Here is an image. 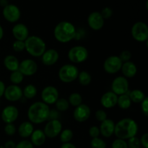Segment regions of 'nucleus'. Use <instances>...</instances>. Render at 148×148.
Instances as JSON below:
<instances>
[{
	"mask_svg": "<svg viewBox=\"0 0 148 148\" xmlns=\"http://www.w3.org/2000/svg\"><path fill=\"white\" fill-rule=\"evenodd\" d=\"M138 132L137 121L131 118H124L115 124L114 134L117 139L126 140L135 137Z\"/></svg>",
	"mask_w": 148,
	"mask_h": 148,
	"instance_id": "obj_1",
	"label": "nucleus"
},
{
	"mask_svg": "<svg viewBox=\"0 0 148 148\" xmlns=\"http://www.w3.org/2000/svg\"><path fill=\"white\" fill-rule=\"evenodd\" d=\"M50 108L42 101H36L27 110V118L32 124H40L49 120Z\"/></svg>",
	"mask_w": 148,
	"mask_h": 148,
	"instance_id": "obj_2",
	"label": "nucleus"
},
{
	"mask_svg": "<svg viewBox=\"0 0 148 148\" xmlns=\"http://www.w3.org/2000/svg\"><path fill=\"white\" fill-rule=\"evenodd\" d=\"M53 36L59 43H69L76 36V28L70 22L62 21L55 26Z\"/></svg>",
	"mask_w": 148,
	"mask_h": 148,
	"instance_id": "obj_3",
	"label": "nucleus"
},
{
	"mask_svg": "<svg viewBox=\"0 0 148 148\" xmlns=\"http://www.w3.org/2000/svg\"><path fill=\"white\" fill-rule=\"evenodd\" d=\"M25 50L34 57H40L46 50V44L41 38L37 36H30L25 40Z\"/></svg>",
	"mask_w": 148,
	"mask_h": 148,
	"instance_id": "obj_4",
	"label": "nucleus"
},
{
	"mask_svg": "<svg viewBox=\"0 0 148 148\" xmlns=\"http://www.w3.org/2000/svg\"><path fill=\"white\" fill-rule=\"evenodd\" d=\"M79 72V69L75 65L66 64L59 69L58 76L64 83H71L77 79Z\"/></svg>",
	"mask_w": 148,
	"mask_h": 148,
	"instance_id": "obj_5",
	"label": "nucleus"
},
{
	"mask_svg": "<svg viewBox=\"0 0 148 148\" xmlns=\"http://www.w3.org/2000/svg\"><path fill=\"white\" fill-rule=\"evenodd\" d=\"M88 51L83 46H75L68 51L67 56L69 61L74 64H79L85 62L88 57Z\"/></svg>",
	"mask_w": 148,
	"mask_h": 148,
	"instance_id": "obj_6",
	"label": "nucleus"
},
{
	"mask_svg": "<svg viewBox=\"0 0 148 148\" xmlns=\"http://www.w3.org/2000/svg\"><path fill=\"white\" fill-rule=\"evenodd\" d=\"M132 36L137 42H147L148 26L142 21L137 22L132 27Z\"/></svg>",
	"mask_w": 148,
	"mask_h": 148,
	"instance_id": "obj_7",
	"label": "nucleus"
},
{
	"mask_svg": "<svg viewBox=\"0 0 148 148\" xmlns=\"http://www.w3.org/2000/svg\"><path fill=\"white\" fill-rule=\"evenodd\" d=\"M40 97H41L42 102L46 103V105L49 106L55 104L56 101L59 98V91L56 87L49 85L43 88L40 94Z\"/></svg>",
	"mask_w": 148,
	"mask_h": 148,
	"instance_id": "obj_8",
	"label": "nucleus"
},
{
	"mask_svg": "<svg viewBox=\"0 0 148 148\" xmlns=\"http://www.w3.org/2000/svg\"><path fill=\"white\" fill-rule=\"evenodd\" d=\"M129 84L127 78L123 76L116 77L111 83V91L117 96L126 94L129 91Z\"/></svg>",
	"mask_w": 148,
	"mask_h": 148,
	"instance_id": "obj_9",
	"label": "nucleus"
},
{
	"mask_svg": "<svg viewBox=\"0 0 148 148\" xmlns=\"http://www.w3.org/2000/svg\"><path fill=\"white\" fill-rule=\"evenodd\" d=\"M122 64V62L119 59V56L113 55L108 56L104 61L103 69L107 73L116 74L121 70Z\"/></svg>",
	"mask_w": 148,
	"mask_h": 148,
	"instance_id": "obj_10",
	"label": "nucleus"
},
{
	"mask_svg": "<svg viewBox=\"0 0 148 148\" xmlns=\"http://www.w3.org/2000/svg\"><path fill=\"white\" fill-rule=\"evenodd\" d=\"M62 131V124L58 119L49 120L44 127L45 135L49 138H54L59 135Z\"/></svg>",
	"mask_w": 148,
	"mask_h": 148,
	"instance_id": "obj_11",
	"label": "nucleus"
},
{
	"mask_svg": "<svg viewBox=\"0 0 148 148\" xmlns=\"http://www.w3.org/2000/svg\"><path fill=\"white\" fill-rule=\"evenodd\" d=\"M2 14L4 19L10 23H16L18 21L21 16V12L17 5L9 4L3 8Z\"/></svg>",
	"mask_w": 148,
	"mask_h": 148,
	"instance_id": "obj_12",
	"label": "nucleus"
},
{
	"mask_svg": "<svg viewBox=\"0 0 148 148\" xmlns=\"http://www.w3.org/2000/svg\"><path fill=\"white\" fill-rule=\"evenodd\" d=\"M38 66L34 60L30 59H24L20 62L18 70L23 74V76H33L37 72Z\"/></svg>",
	"mask_w": 148,
	"mask_h": 148,
	"instance_id": "obj_13",
	"label": "nucleus"
},
{
	"mask_svg": "<svg viewBox=\"0 0 148 148\" xmlns=\"http://www.w3.org/2000/svg\"><path fill=\"white\" fill-rule=\"evenodd\" d=\"M18 116V109L12 105L7 106L4 108L1 114V119L6 124H13L17 119Z\"/></svg>",
	"mask_w": 148,
	"mask_h": 148,
	"instance_id": "obj_14",
	"label": "nucleus"
},
{
	"mask_svg": "<svg viewBox=\"0 0 148 148\" xmlns=\"http://www.w3.org/2000/svg\"><path fill=\"white\" fill-rule=\"evenodd\" d=\"M4 98L10 102H15L19 101L23 96V90L20 86L15 85H11L6 87L4 90Z\"/></svg>",
	"mask_w": 148,
	"mask_h": 148,
	"instance_id": "obj_15",
	"label": "nucleus"
},
{
	"mask_svg": "<svg viewBox=\"0 0 148 148\" xmlns=\"http://www.w3.org/2000/svg\"><path fill=\"white\" fill-rule=\"evenodd\" d=\"M88 24L92 30L98 31L101 30L104 25V19L100 12H92L88 17Z\"/></svg>",
	"mask_w": 148,
	"mask_h": 148,
	"instance_id": "obj_16",
	"label": "nucleus"
},
{
	"mask_svg": "<svg viewBox=\"0 0 148 148\" xmlns=\"http://www.w3.org/2000/svg\"><path fill=\"white\" fill-rule=\"evenodd\" d=\"M90 108L86 104L82 103L75 108L73 112L74 119L79 123L86 121L90 116Z\"/></svg>",
	"mask_w": 148,
	"mask_h": 148,
	"instance_id": "obj_17",
	"label": "nucleus"
},
{
	"mask_svg": "<svg viewBox=\"0 0 148 148\" xmlns=\"http://www.w3.org/2000/svg\"><path fill=\"white\" fill-rule=\"evenodd\" d=\"M12 33L16 40L25 41L29 37L28 27L23 23H17L14 25L12 30Z\"/></svg>",
	"mask_w": 148,
	"mask_h": 148,
	"instance_id": "obj_18",
	"label": "nucleus"
},
{
	"mask_svg": "<svg viewBox=\"0 0 148 148\" xmlns=\"http://www.w3.org/2000/svg\"><path fill=\"white\" fill-rule=\"evenodd\" d=\"M42 62L46 66H52L58 62L59 58V52L53 49H48L45 51L41 56Z\"/></svg>",
	"mask_w": 148,
	"mask_h": 148,
	"instance_id": "obj_19",
	"label": "nucleus"
},
{
	"mask_svg": "<svg viewBox=\"0 0 148 148\" xmlns=\"http://www.w3.org/2000/svg\"><path fill=\"white\" fill-rule=\"evenodd\" d=\"M99 130L100 134H102L104 137H111L113 134H114L115 123L112 119H106L105 121L101 122Z\"/></svg>",
	"mask_w": 148,
	"mask_h": 148,
	"instance_id": "obj_20",
	"label": "nucleus"
},
{
	"mask_svg": "<svg viewBox=\"0 0 148 148\" xmlns=\"http://www.w3.org/2000/svg\"><path fill=\"white\" fill-rule=\"evenodd\" d=\"M118 96L112 91L105 92L101 98V104L105 108H111L117 105Z\"/></svg>",
	"mask_w": 148,
	"mask_h": 148,
	"instance_id": "obj_21",
	"label": "nucleus"
},
{
	"mask_svg": "<svg viewBox=\"0 0 148 148\" xmlns=\"http://www.w3.org/2000/svg\"><path fill=\"white\" fill-rule=\"evenodd\" d=\"M121 72L125 78H132L136 75L137 72V67L134 62H127L122 64L121 68Z\"/></svg>",
	"mask_w": 148,
	"mask_h": 148,
	"instance_id": "obj_22",
	"label": "nucleus"
},
{
	"mask_svg": "<svg viewBox=\"0 0 148 148\" xmlns=\"http://www.w3.org/2000/svg\"><path fill=\"white\" fill-rule=\"evenodd\" d=\"M46 140V137L44 132L41 130H36L33 131L32 134L30 135V143L33 144V146L43 145Z\"/></svg>",
	"mask_w": 148,
	"mask_h": 148,
	"instance_id": "obj_23",
	"label": "nucleus"
},
{
	"mask_svg": "<svg viewBox=\"0 0 148 148\" xmlns=\"http://www.w3.org/2000/svg\"><path fill=\"white\" fill-rule=\"evenodd\" d=\"M4 65L10 72H15L18 70L20 62L14 55H7L4 59Z\"/></svg>",
	"mask_w": 148,
	"mask_h": 148,
	"instance_id": "obj_24",
	"label": "nucleus"
},
{
	"mask_svg": "<svg viewBox=\"0 0 148 148\" xmlns=\"http://www.w3.org/2000/svg\"><path fill=\"white\" fill-rule=\"evenodd\" d=\"M33 131H34V127H33V124L30 121L23 122L19 126L18 130H17L19 135L23 138H27V137H30Z\"/></svg>",
	"mask_w": 148,
	"mask_h": 148,
	"instance_id": "obj_25",
	"label": "nucleus"
},
{
	"mask_svg": "<svg viewBox=\"0 0 148 148\" xmlns=\"http://www.w3.org/2000/svg\"><path fill=\"white\" fill-rule=\"evenodd\" d=\"M129 96H130L132 103L133 102L135 103H140L146 98V95L144 93V92L139 89H135L130 91Z\"/></svg>",
	"mask_w": 148,
	"mask_h": 148,
	"instance_id": "obj_26",
	"label": "nucleus"
},
{
	"mask_svg": "<svg viewBox=\"0 0 148 148\" xmlns=\"http://www.w3.org/2000/svg\"><path fill=\"white\" fill-rule=\"evenodd\" d=\"M117 105L119 106L121 109H128L132 106V101L130 100V96L127 94H124L118 96V100H117Z\"/></svg>",
	"mask_w": 148,
	"mask_h": 148,
	"instance_id": "obj_27",
	"label": "nucleus"
},
{
	"mask_svg": "<svg viewBox=\"0 0 148 148\" xmlns=\"http://www.w3.org/2000/svg\"><path fill=\"white\" fill-rule=\"evenodd\" d=\"M23 95L27 99H32L37 95V88L33 84H29L23 90Z\"/></svg>",
	"mask_w": 148,
	"mask_h": 148,
	"instance_id": "obj_28",
	"label": "nucleus"
},
{
	"mask_svg": "<svg viewBox=\"0 0 148 148\" xmlns=\"http://www.w3.org/2000/svg\"><path fill=\"white\" fill-rule=\"evenodd\" d=\"M77 79L80 85H83V86H87L90 84L91 81H92V77L89 72H86V71H82V72H79Z\"/></svg>",
	"mask_w": 148,
	"mask_h": 148,
	"instance_id": "obj_29",
	"label": "nucleus"
},
{
	"mask_svg": "<svg viewBox=\"0 0 148 148\" xmlns=\"http://www.w3.org/2000/svg\"><path fill=\"white\" fill-rule=\"evenodd\" d=\"M67 101L69 102V105L76 108L78 106L81 105L82 103V95L78 93V92H72L69 96Z\"/></svg>",
	"mask_w": 148,
	"mask_h": 148,
	"instance_id": "obj_30",
	"label": "nucleus"
},
{
	"mask_svg": "<svg viewBox=\"0 0 148 148\" xmlns=\"http://www.w3.org/2000/svg\"><path fill=\"white\" fill-rule=\"evenodd\" d=\"M74 133L69 129H66L61 132L60 133V141L62 142V144L64 143H68L72 140L73 138Z\"/></svg>",
	"mask_w": 148,
	"mask_h": 148,
	"instance_id": "obj_31",
	"label": "nucleus"
},
{
	"mask_svg": "<svg viewBox=\"0 0 148 148\" xmlns=\"http://www.w3.org/2000/svg\"><path fill=\"white\" fill-rule=\"evenodd\" d=\"M23 79H24V76L19 70L12 72L10 76V79L12 85H18L23 82Z\"/></svg>",
	"mask_w": 148,
	"mask_h": 148,
	"instance_id": "obj_32",
	"label": "nucleus"
},
{
	"mask_svg": "<svg viewBox=\"0 0 148 148\" xmlns=\"http://www.w3.org/2000/svg\"><path fill=\"white\" fill-rule=\"evenodd\" d=\"M55 104H56V108L57 111H62V112L66 111L69 107V103L66 98H59Z\"/></svg>",
	"mask_w": 148,
	"mask_h": 148,
	"instance_id": "obj_33",
	"label": "nucleus"
},
{
	"mask_svg": "<svg viewBox=\"0 0 148 148\" xmlns=\"http://www.w3.org/2000/svg\"><path fill=\"white\" fill-rule=\"evenodd\" d=\"M90 146L92 148H106V143L100 137L92 138L90 141Z\"/></svg>",
	"mask_w": 148,
	"mask_h": 148,
	"instance_id": "obj_34",
	"label": "nucleus"
},
{
	"mask_svg": "<svg viewBox=\"0 0 148 148\" xmlns=\"http://www.w3.org/2000/svg\"><path fill=\"white\" fill-rule=\"evenodd\" d=\"M127 143L128 148H140L141 144H140V139L137 137H133L132 138L129 139Z\"/></svg>",
	"mask_w": 148,
	"mask_h": 148,
	"instance_id": "obj_35",
	"label": "nucleus"
},
{
	"mask_svg": "<svg viewBox=\"0 0 148 148\" xmlns=\"http://www.w3.org/2000/svg\"><path fill=\"white\" fill-rule=\"evenodd\" d=\"M111 148H128L127 143L126 140L121 139H116L111 145Z\"/></svg>",
	"mask_w": 148,
	"mask_h": 148,
	"instance_id": "obj_36",
	"label": "nucleus"
},
{
	"mask_svg": "<svg viewBox=\"0 0 148 148\" xmlns=\"http://www.w3.org/2000/svg\"><path fill=\"white\" fill-rule=\"evenodd\" d=\"M12 49L16 52L23 51L25 49V41H20V40H15L12 43Z\"/></svg>",
	"mask_w": 148,
	"mask_h": 148,
	"instance_id": "obj_37",
	"label": "nucleus"
},
{
	"mask_svg": "<svg viewBox=\"0 0 148 148\" xmlns=\"http://www.w3.org/2000/svg\"><path fill=\"white\" fill-rule=\"evenodd\" d=\"M119 59H121V61L122 62V63L124 62H130V59L132 58V53L128 50H124L120 53V55L119 56Z\"/></svg>",
	"mask_w": 148,
	"mask_h": 148,
	"instance_id": "obj_38",
	"label": "nucleus"
},
{
	"mask_svg": "<svg viewBox=\"0 0 148 148\" xmlns=\"http://www.w3.org/2000/svg\"><path fill=\"white\" fill-rule=\"evenodd\" d=\"M16 127L14 124H7L4 127V132L8 136H12L16 132Z\"/></svg>",
	"mask_w": 148,
	"mask_h": 148,
	"instance_id": "obj_39",
	"label": "nucleus"
},
{
	"mask_svg": "<svg viewBox=\"0 0 148 148\" xmlns=\"http://www.w3.org/2000/svg\"><path fill=\"white\" fill-rule=\"evenodd\" d=\"M113 13H114V12H113V10H111V8H110V7H104V8L102 10V11L101 12V15H102L103 18L104 19V20L111 18L113 15Z\"/></svg>",
	"mask_w": 148,
	"mask_h": 148,
	"instance_id": "obj_40",
	"label": "nucleus"
},
{
	"mask_svg": "<svg viewBox=\"0 0 148 148\" xmlns=\"http://www.w3.org/2000/svg\"><path fill=\"white\" fill-rule=\"evenodd\" d=\"M95 118L100 122H102V121H105L107 119V114L104 110L102 109H98V111L95 112Z\"/></svg>",
	"mask_w": 148,
	"mask_h": 148,
	"instance_id": "obj_41",
	"label": "nucleus"
},
{
	"mask_svg": "<svg viewBox=\"0 0 148 148\" xmlns=\"http://www.w3.org/2000/svg\"><path fill=\"white\" fill-rule=\"evenodd\" d=\"M15 148H34V146L30 143V141L24 140H21L17 144H16Z\"/></svg>",
	"mask_w": 148,
	"mask_h": 148,
	"instance_id": "obj_42",
	"label": "nucleus"
},
{
	"mask_svg": "<svg viewBox=\"0 0 148 148\" xmlns=\"http://www.w3.org/2000/svg\"><path fill=\"white\" fill-rule=\"evenodd\" d=\"M89 135L92 138H96V137H99L100 134V130L99 127L97 126H92L89 129Z\"/></svg>",
	"mask_w": 148,
	"mask_h": 148,
	"instance_id": "obj_43",
	"label": "nucleus"
},
{
	"mask_svg": "<svg viewBox=\"0 0 148 148\" xmlns=\"http://www.w3.org/2000/svg\"><path fill=\"white\" fill-rule=\"evenodd\" d=\"M141 109L143 111V114L145 116L147 117L148 116V98L146 96V98L142 101L141 103Z\"/></svg>",
	"mask_w": 148,
	"mask_h": 148,
	"instance_id": "obj_44",
	"label": "nucleus"
},
{
	"mask_svg": "<svg viewBox=\"0 0 148 148\" xmlns=\"http://www.w3.org/2000/svg\"><path fill=\"white\" fill-rule=\"evenodd\" d=\"M140 144L144 148H148V134L145 133L142 135L141 138L140 139Z\"/></svg>",
	"mask_w": 148,
	"mask_h": 148,
	"instance_id": "obj_45",
	"label": "nucleus"
},
{
	"mask_svg": "<svg viewBox=\"0 0 148 148\" xmlns=\"http://www.w3.org/2000/svg\"><path fill=\"white\" fill-rule=\"evenodd\" d=\"M58 116V111L56 110H50V114H49V120H54L57 119Z\"/></svg>",
	"mask_w": 148,
	"mask_h": 148,
	"instance_id": "obj_46",
	"label": "nucleus"
},
{
	"mask_svg": "<svg viewBox=\"0 0 148 148\" xmlns=\"http://www.w3.org/2000/svg\"><path fill=\"white\" fill-rule=\"evenodd\" d=\"M16 143L14 141L9 140L4 144V148H15Z\"/></svg>",
	"mask_w": 148,
	"mask_h": 148,
	"instance_id": "obj_47",
	"label": "nucleus"
},
{
	"mask_svg": "<svg viewBox=\"0 0 148 148\" xmlns=\"http://www.w3.org/2000/svg\"><path fill=\"white\" fill-rule=\"evenodd\" d=\"M5 88H6L5 84L4 83V82H3V81L0 80V98L4 95Z\"/></svg>",
	"mask_w": 148,
	"mask_h": 148,
	"instance_id": "obj_48",
	"label": "nucleus"
},
{
	"mask_svg": "<svg viewBox=\"0 0 148 148\" xmlns=\"http://www.w3.org/2000/svg\"><path fill=\"white\" fill-rule=\"evenodd\" d=\"M60 148H77V147L75 145L72 144V143H64V144H62Z\"/></svg>",
	"mask_w": 148,
	"mask_h": 148,
	"instance_id": "obj_49",
	"label": "nucleus"
},
{
	"mask_svg": "<svg viewBox=\"0 0 148 148\" xmlns=\"http://www.w3.org/2000/svg\"><path fill=\"white\" fill-rule=\"evenodd\" d=\"M8 4L9 2L7 0H1V1H0V5H1L3 8H4V7H6L7 5H8Z\"/></svg>",
	"mask_w": 148,
	"mask_h": 148,
	"instance_id": "obj_50",
	"label": "nucleus"
},
{
	"mask_svg": "<svg viewBox=\"0 0 148 148\" xmlns=\"http://www.w3.org/2000/svg\"><path fill=\"white\" fill-rule=\"evenodd\" d=\"M3 36H4V30H3L2 27H1V25H0V40L2 39Z\"/></svg>",
	"mask_w": 148,
	"mask_h": 148,
	"instance_id": "obj_51",
	"label": "nucleus"
}]
</instances>
